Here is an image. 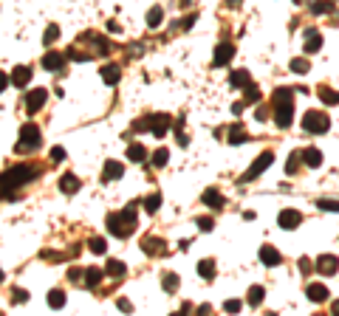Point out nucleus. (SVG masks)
Returning a JSON list of instances; mask_svg holds the SVG:
<instances>
[{
  "instance_id": "obj_1",
  "label": "nucleus",
  "mask_w": 339,
  "mask_h": 316,
  "mask_svg": "<svg viewBox=\"0 0 339 316\" xmlns=\"http://www.w3.org/2000/svg\"><path fill=\"white\" fill-rule=\"evenodd\" d=\"M136 203H130L127 209H122V212H113V215H108V231L113 237H119V240H124V237H130L133 231H136Z\"/></svg>"
},
{
  "instance_id": "obj_2",
  "label": "nucleus",
  "mask_w": 339,
  "mask_h": 316,
  "mask_svg": "<svg viewBox=\"0 0 339 316\" xmlns=\"http://www.w3.org/2000/svg\"><path fill=\"white\" fill-rule=\"evenodd\" d=\"M275 122L280 130L291 127V122H294V91L291 88L275 91Z\"/></svg>"
},
{
  "instance_id": "obj_3",
  "label": "nucleus",
  "mask_w": 339,
  "mask_h": 316,
  "mask_svg": "<svg viewBox=\"0 0 339 316\" xmlns=\"http://www.w3.org/2000/svg\"><path fill=\"white\" fill-rule=\"evenodd\" d=\"M34 175H37L34 167L17 164V167H12V170H6V173H3V187H20V184H29Z\"/></svg>"
},
{
  "instance_id": "obj_4",
  "label": "nucleus",
  "mask_w": 339,
  "mask_h": 316,
  "mask_svg": "<svg viewBox=\"0 0 339 316\" xmlns=\"http://www.w3.org/2000/svg\"><path fill=\"white\" fill-rule=\"evenodd\" d=\"M328 127H331V119L322 110H305V116H303L305 133H328Z\"/></svg>"
},
{
  "instance_id": "obj_5",
  "label": "nucleus",
  "mask_w": 339,
  "mask_h": 316,
  "mask_svg": "<svg viewBox=\"0 0 339 316\" xmlns=\"http://www.w3.org/2000/svg\"><path fill=\"white\" fill-rule=\"evenodd\" d=\"M272 164H275V152H260V155L257 158H254V161H252V167H249V170H246V173H243V178H240V184H249V181H254V178H257V175L260 173H266V170H268V167H272Z\"/></svg>"
},
{
  "instance_id": "obj_6",
  "label": "nucleus",
  "mask_w": 339,
  "mask_h": 316,
  "mask_svg": "<svg viewBox=\"0 0 339 316\" xmlns=\"http://www.w3.org/2000/svg\"><path fill=\"white\" fill-rule=\"evenodd\" d=\"M40 127H37V124H23L20 127V141H17V150L20 152H26V150H37V147H40Z\"/></svg>"
},
{
  "instance_id": "obj_7",
  "label": "nucleus",
  "mask_w": 339,
  "mask_h": 316,
  "mask_svg": "<svg viewBox=\"0 0 339 316\" xmlns=\"http://www.w3.org/2000/svg\"><path fill=\"white\" fill-rule=\"evenodd\" d=\"M142 252H145L147 257H164L167 243L161 240V237H145V240H142Z\"/></svg>"
},
{
  "instance_id": "obj_8",
  "label": "nucleus",
  "mask_w": 339,
  "mask_h": 316,
  "mask_svg": "<svg viewBox=\"0 0 339 316\" xmlns=\"http://www.w3.org/2000/svg\"><path fill=\"white\" fill-rule=\"evenodd\" d=\"M300 223H303V215L297 209H283L280 215H277V226L280 229H297Z\"/></svg>"
},
{
  "instance_id": "obj_9",
  "label": "nucleus",
  "mask_w": 339,
  "mask_h": 316,
  "mask_svg": "<svg viewBox=\"0 0 339 316\" xmlns=\"http://www.w3.org/2000/svg\"><path fill=\"white\" fill-rule=\"evenodd\" d=\"M45 99H48L45 88H34V91H29V96H26V110H29V113L40 110V108L45 105Z\"/></svg>"
},
{
  "instance_id": "obj_10",
  "label": "nucleus",
  "mask_w": 339,
  "mask_h": 316,
  "mask_svg": "<svg viewBox=\"0 0 339 316\" xmlns=\"http://www.w3.org/2000/svg\"><path fill=\"white\" fill-rule=\"evenodd\" d=\"M167 130H170V116H167V113H156V116H150V133H153V136L164 138V136H167Z\"/></svg>"
},
{
  "instance_id": "obj_11",
  "label": "nucleus",
  "mask_w": 339,
  "mask_h": 316,
  "mask_svg": "<svg viewBox=\"0 0 339 316\" xmlns=\"http://www.w3.org/2000/svg\"><path fill=\"white\" fill-rule=\"evenodd\" d=\"M235 57V45L232 43H221L215 48V57H212V65H215V68H224L226 62H229V59Z\"/></svg>"
},
{
  "instance_id": "obj_12",
  "label": "nucleus",
  "mask_w": 339,
  "mask_h": 316,
  "mask_svg": "<svg viewBox=\"0 0 339 316\" xmlns=\"http://www.w3.org/2000/svg\"><path fill=\"white\" fill-rule=\"evenodd\" d=\"M303 45H305V51H308V54H317V51L322 48V34H319L317 29H308L303 34Z\"/></svg>"
},
{
  "instance_id": "obj_13",
  "label": "nucleus",
  "mask_w": 339,
  "mask_h": 316,
  "mask_svg": "<svg viewBox=\"0 0 339 316\" xmlns=\"http://www.w3.org/2000/svg\"><path fill=\"white\" fill-rule=\"evenodd\" d=\"M62 65H65V54H59V51H45V57H43L45 71H59Z\"/></svg>"
},
{
  "instance_id": "obj_14",
  "label": "nucleus",
  "mask_w": 339,
  "mask_h": 316,
  "mask_svg": "<svg viewBox=\"0 0 339 316\" xmlns=\"http://www.w3.org/2000/svg\"><path fill=\"white\" fill-rule=\"evenodd\" d=\"M336 266H339V260L333 257V254H322V257L317 260V271H319V274H325V277L336 274Z\"/></svg>"
},
{
  "instance_id": "obj_15",
  "label": "nucleus",
  "mask_w": 339,
  "mask_h": 316,
  "mask_svg": "<svg viewBox=\"0 0 339 316\" xmlns=\"http://www.w3.org/2000/svg\"><path fill=\"white\" fill-rule=\"evenodd\" d=\"M260 260H263L266 266H280V263H283V254L277 252L275 246H260Z\"/></svg>"
},
{
  "instance_id": "obj_16",
  "label": "nucleus",
  "mask_w": 339,
  "mask_h": 316,
  "mask_svg": "<svg viewBox=\"0 0 339 316\" xmlns=\"http://www.w3.org/2000/svg\"><path fill=\"white\" fill-rule=\"evenodd\" d=\"M12 82H15V88H26L31 82V68L29 65H17L15 71H12Z\"/></svg>"
},
{
  "instance_id": "obj_17",
  "label": "nucleus",
  "mask_w": 339,
  "mask_h": 316,
  "mask_svg": "<svg viewBox=\"0 0 339 316\" xmlns=\"http://www.w3.org/2000/svg\"><path fill=\"white\" fill-rule=\"evenodd\" d=\"M305 296H308L311 302H325L328 299V288H325L322 282H311V285L305 288Z\"/></svg>"
},
{
  "instance_id": "obj_18",
  "label": "nucleus",
  "mask_w": 339,
  "mask_h": 316,
  "mask_svg": "<svg viewBox=\"0 0 339 316\" xmlns=\"http://www.w3.org/2000/svg\"><path fill=\"white\" fill-rule=\"evenodd\" d=\"M59 189H62L65 195H74L77 189H80V178H77L74 173H65L62 178H59Z\"/></svg>"
},
{
  "instance_id": "obj_19",
  "label": "nucleus",
  "mask_w": 339,
  "mask_h": 316,
  "mask_svg": "<svg viewBox=\"0 0 339 316\" xmlns=\"http://www.w3.org/2000/svg\"><path fill=\"white\" fill-rule=\"evenodd\" d=\"M124 175V167L119 164V161H105V173H102V178L105 181H116Z\"/></svg>"
},
{
  "instance_id": "obj_20",
  "label": "nucleus",
  "mask_w": 339,
  "mask_h": 316,
  "mask_svg": "<svg viewBox=\"0 0 339 316\" xmlns=\"http://www.w3.org/2000/svg\"><path fill=\"white\" fill-rule=\"evenodd\" d=\"M99 73H102V79H105L108 85H116V82L122 79V68H119V65H102Z\"/></svg>"
},
{
  "instance_id": "obj_21",
  "label": "nucleus",
  "mask_w": 339,
  "mask_h": 316,
  "mask_svg": "<svg viewBox=\"0 0 339 316\" xmlns=\"http://www.w3.org/2000/svg\"><path fill=\"white\" fill-rule=\"evenodd\" d=\"M229 85L232 88H243L246 91V88L252 85V76H249V71H232L229 73Z\"/></svg>"
},
{
  "instance_id": "obj_22",
  "label": "nucleus",
  "mask_w": 339,
  "mask_h": 316,
  "mask_svg": "<svg viewBox=\"0 0 339 316\" xmlns=\"http://www.w3.org/2000/svg\"><path fill=\"white\" fill-rule=\"evenodd\" d=\"M204 203L210 209H224V195L218 192V189H207L204 192Z\"/></svg>"
},
{
  "instance_id": "obj_23",
  "label": "nucleus",
  "mask_w": 339,
  "mask_h": 316,
  "mask_svg": "<svg viewBox=\"0 0 339 316\" xmlns=\"http://www.w3.org/2000/svg\"><path fill=\"white\" fill-rule=\"evenodd\" d=\"M124 271H127V266H124L122 260H108V266H105V274H110V277H124Z\"/></svg>"
},
{
  "instance_id": "obj_24",
  "label": "nucleus",
  "mask_w": 339,
  "mask_h": 316,
  "mask_svg": "<svg viewBox=\"0 0 339 316\" xmlns=\"http://www.w3.org/2000/svg\"><path fill=\"white\" fill-rule=\"evenodd\" d=\"M266 299V288L263 285H252L249 288V305L252 308H260V302Z\"/></svg>"
},
{
  "instance_id": "obj_25",
  "label": "nucleus",
  "mask_w": 339,
  "mask_h": 316,
  "mask_svg": "<svg viewBox=\"0 0 339 316\" xmlns=\"http://www.w3.org/2000/svg\"><path fill=\"white\" fill-rule=\"evenodd\" d=\"M303 161L308 167H319V164H322V152H319L317 147H308V150L303 152Z\"/></svg>"
},
{
  "instance_id": "obj_26",
  "label": "nucleus",
  "mask_w": 339,
  "mask_h": 316,
  "mask_svg": "<svg viewBox=\"0 0 339 316\" xmlns=\"http://www.w3.org/2000/svg\"><path fill=\"white\" fill-rule=\"evenodd\" d=\"M127 158H130V161H136V164H142V161L147 158V150L142 147V144H130V147H127Z\"/></svg>"
},
{
  "instance_id": "obj_27",
  "label": "nucleus",
  "mask_w": 339,
  "mask_h": 316,
  "mask_svg": "<svg viewBox=\"0 0 339 316\" xmlns=\"http://www.w3.org/2000/svg\"><path fill=\"white\" fill-rule=\"evenodd\" d=\"M198 274H201L204 280H212L215 277V260H201L198 263Z\"/></svg>"
},
{
  "instance_id": "obj_28",
  "label": "nucleus",
  "mask_w": 339,
  "mask_h": 316,
  "mask_svg": "<svg viewBox=\"0 0 339 316\" xmlns=\"http://www.w3.org/2000/svg\"><path fill=\"white\" fill-rule=\"evenodd\" d=\"M243 141H249V136H246V130L240 127V124L229 127V144H243Z\"/></svg>"
},
{
  "instance_id": "obj_29",
  "label": "nucleus",
  "mask_w": 339,
  "mask_h": 316,
  "mask_svg": "<svg viewBox=\"0 0 339 316\" xmlns=\"http://www.w3.org/2000/svg\"><path fill=\"white\" fill-rule=\"evenodd\" d=\"M161 17H164L161 6H153L150 12H147V26H150V29H159V26H161Z\"/></svg>"
},
{
  "instance_id": "obj_30",
  "label": "nucleus",
  "mask_w": 339,
  "mask_h": 316,
  "mask_svg": "<svg viewBox=\"0 0 339 316\" xmlns=\"http://www.w3.org/2000/svg\"><path fill=\"white\" fill-rule=\"evenodd\" d=\"M102 274H105L102 268H88V271H85V285L96 288V285H99V280H102Z\"/></svg>"
},
{
  "instance_id": "obj_31",
  "label": "nucleus",
  "mask_w": 339,
  "mask_h": 316,
  "mask_svg": "<svg viewBox=\"0 0 339 316\" xmlns=\"http://www.w3.org/2000/svg\"><path fill=\"white\" fill-rule=\"evenodd\" d=\"M319 99L325 105H339V91H331V88H319Z\"/></svg>"
},
{
  "instance_id": "obj_32",
  "label": "nucleus",
  "mask_w": 339,
  "mask_h": 316,
  "mask_svg": "<svg viewBox=\"0 0 339 316\" xmlns=\"http://www.w3.org/2000/svg\"><path fill=\"white\" fill-rule=\"evenodd\" d=\"M142 206H145L147 212H159V206H161V195H147L145 201H142Z\"/></svg>"
},
{
  "instance_id": "obj_33",
  "label": "nucleus",
  "mask_w": 339,
  "mask_h": 316,
  "mask_svg": "<svg viewBox=\"0 0 339 316\" xmlns=\"http://www.w3.org/2000/svg\"><path fill=\"white\" fill-rule=\"evenodd\" d=\"M48 305H51V308H62V305H65V294H62V291H57V288L48 291Z\"/></svg>"
},
{
  "instance_id": "obj_34",
  "label": "nucleus",
  "mask_w": 339,
  "mask_h": 316,
  "mask_svg": "<svg viewBox=\"0 0 339 316\" xmlns=\"http://www.w3.org/2000/svg\"><path fill=\"white\" fill-rule=\"evenodd\" d=\"M88 246H91V252H94V254H105V252H108L105 237H91V243H88Z\"/></svg>"
},
{
  "instance_id": "obj_35",
  "label": "nucleus",
  "mask_w": 339,
  "mask_h": 316,
  "mask_svg": "<svg viewBox=\"0 0 339 316\" xmlns=\"http://www.w3.org/2000/svg\"><path fill=\"white\" fill-rule=\"evenodd\" d=\"M317 206L322 209V212H339V201H333V198H319Z\"/></svg>"
},
{
  "instance_id": "obj_36",
  "label": "nucleus",
  "mask_w": 339,
  "mask_h": 316,
  "mask_svg": "<svg viewBox=\"0 0 339 316\" xmlns=\"http://www.w3.org/2000/svg\"><path fill=\"white\" fill-rule=\"evenodd\" d=\"M161 285H164V291H170V294H173L175 288H178V274H164Z\"/></svg>"
},
{
  "instance_id": "obj_37",
  "label": "nucleus",
  "mask_w": 339,
  "mask_h": 316,
  "mask_svg": "<svg viewBox=\"0 0 339 316\" xmlns=\"http://www.w3.org/2000/svg\"><path fill=\"white\" fill-rule=\"evenodd\" d=\"M308 59H303V57H297V59H291V71L294 73H308Z\"/></svg>"
},
{
  "instance_id": "obj_38",
  "label": "nucleus",
  "mask_w": 339,
  "mask_h": 316,
  "mask_svg": "<svg viewBox=\"0 0 339 316\" xmlns=\"http://www.w3.org/2000/svg\"><path fill=\"white\" fill-rule=\"evenodd\" d=\"M300 161H303V152H291L289 164H286V173L294 175V173H297V167H300Z\"/></svg>"
},
{
  "instance_id": "obj_39",
  "label": "nucleus",
  "mask_w": 339,
  "mask_h": 316,
  "mask_svg": "<svg viewBox=\"0 0 339 316\" xmlns=\"http://www.w3.org/2000/svg\"><path fill=\"white\" fill-rule=\"evenodd\" d=\"M167 161H170V152H167V150H156V152H153V164H156V167H167Z\"/></svg>"
},
{
  "instance_id": "obj_40",
  "label": "nucleus",
  "mask_w": 339,
  "mask_h": 316,
  "mask_svg": "<svg viewBox=\"0 0 339 316\" xmlns=\"http://www.w3.org/2000/svg\"><path fill=\"white\" fill-rule=\"evenodd\" d=\"M54 40H59V26H48V29H45V37H43V43H45V45H51V43H54Z\"/></svg>"
},
{
  "instance_id": "obj_41",
  "label": "nucleus",
  "mask_w": 339,
  "mask_h": 316,
  "mask_svg": "<svg viewBox=\"0 0 339 316\" xmlns=\"http://www.w3.org/2000/svg\"><path fill=\"white\" fill-rule=\"evenodd\" d=\"M331 9H333V3H328V0H317V3L311 6V12H314V15H325V12H331Z\"/></svg>"
},
{
  "instance_id": "obj_42",
  "label": "nucleus",
  "mask_w": 339,
  "mask_h": 316,
  "mask_svg": "<svg viewBox=\"0 0 339 316\" xmlns=\"http://www.w3.org/2000/svg\"><path fill=\"white\" fill-rule=\"evenodd\" d=\"M240 308H243V302H240V299H226V302H224V310H226V313H240Z\"/></svg>"
},
{
  "instance_id": "obj_43",
  "label": "nucleus",
  "mask_w": 339,
  "mask_h": 316,
  "mask_svg": "<svg viewBox=\"0 0 339 316\" xmlns=\"http://www.w3.org/2000/svg\"><path fill=\"white\" fill-rule=\"evenodd\" d=\"M26 299H29V294H26L23 288H12V302H15V305H23Z\"/></svg>"
},
{
  "instance_id": "obj_44",
  "label": "nucleus",
  "mask_w": 339,
  "mask_h": 316,
  "mask_svg": "<svg viewBox=\"0 0 339 316\" xmlns=\"http://www.w3.org/2000/svg\"><path fill=\"white\" fill-rule=\"evenodd\" d=\"M246 102H249V105H254V102H260V91L254 85H249L246 88Z\"/></svg>"
},
{
  "instance_id": "obj_45",
  "label": "nucleus",
  "mask_w": 339,
  "mask_h": 316,
  "mask_svg": "<svg viewBox=\"0 0 339 316\" xmlns=\"http://www.w3.org/2000/svg\"><path fill=\"white\" fill-rule=\"evenodd\" d=\"M68 280H71V282L85 280V271H82V268H71V271H68Z\"/></svg>"
},
{
  "instance_id": "obj_46",
  "label": "nucleus",
  "mask_w": 339,
  "mask_h": 316,
  "mask_svg": "<svg viewBox=\"0 0 339 316\" xmlns=\"http://www.w3.org/2000/svg\"><path fill=\"white\" fill-rule=\"evenodd\" d=\"M212 226H215L212 217H198V229H201V231H212Z\"/></svg>"
},
{
  "instance_id": "obj_47",
  "label": "nucleus",
  "mask_w": 339,
  "mask_h": 316,
  "mask_svg": "<svg viewBox=\"0 0 339 316\" xmlns=\"http://www.w3.org/2000/svg\"><path fill=\"white\" fill-rule=\"evenodd\" d=\"M51 161H54V164H57V161H65V150H62V147H54V150H51Z\"/></svg>"
},
{
  "instance_id": "obj_48",
  "label": "nucleus",
  "mask_w": 339,
  "mask_h": 316,
  "mask_svg": "<svg viewBox=\"0 0 339 316\" xmlns=\"http://www.w3.org/2000/svg\"><path fill=\"white\" fill-rule=\"evenodd\" d=\"M300 271H303V274L314 271V263H311V260H308V257H303V260H300Z\"/></svg>"
},
{
  "instance_id": "obj_49",
  "label": "nucleus",
  "mask_w": 339,
  "mask_h": 316,
  "mask_svg": "<svg viewBox=\"0 0 339 316\" xmlns=\"http://www.w3.org/2000/svg\"><path fill=\"white\" fill-rule=\"evenodd\" d=\"M116 305H119V310H127V313H130V310H133V305H130V299H124V296H122V299H119V302H116Z\"/></svg>"
},
{
  "instance_id": "obj_50",
  "label": "nucleus",
  "mask_w": 339,
  "mask_h": 316,
  "mask_svg": "<svg viewBox=\"0 0 339 316\" xmlns=\"http://www.w3.org/2000/svg\"><path fill=\"white\" fill-rule=\"evenodd\" d=\"M195 20H198V15L192 12V15H187V17H184V23H181V26H184V29H189V26H192Z\"/></svg>"
},
{
  "instance_id": "obj_51",
  "label": "nucleus",
  "mask_w": 339,
  "mask_h": 316,
  "mask_svg": "<svg viewBox=\"0 0 339 316\" xmlns=\"http://www.w3.org/2000/svg\"><path fill=\"white\" fill-rule=\"evenodd\" d=\"M254 119H257V122H266V119H268V113H266L263 108H257V110H254Z\"/></svg>"
},
{
  "instance_id": "obj_52",
  "label": "nucleus",
  "mask_w": 339,
  "mask_h": 316,
  "mask_svg": "<svg viewBox=\"0 0 339 316\" xmlns=\"http://www.w3.org/2000/svg\"><path fill=\"white\" fill-rule=\"evenodd\" d=\"M232 113H235V116L243 113V102H235V105H232Z\"/></svg>"
},
{
  "instance_id": "obj_53",
  "label": "nucleus",
  "mask_w": 339,
  "mask_h": 316,
  "mask_svg": "<svg viewBox=\"0 0 339 316\" xmlns=\"http://www.w3.org/2000/svg\"><path fill=\"white\" fill-rule=\"evenodd\" d=\"M175 138H178V144H181V147H187V144H189V138L184 136V133H178V136H175Z\"/></svg>"
},
{
  "instance_id": "obj_54",
  "label": "nucleus",
  "mask_w": 339,
  "mask_h": 316,
  "mask_svg": "<svg viewBox=\"0 0 339 316\" xmlns=\"http://www.w3.org/2000/svg\"><path fill=\"white\" fill-rule=\"evenodd\" d=\"M333 313H339V299H336V302H333Z\"/></svg>"
},
{
  "instance_id": "obj_55",
  "label": "nucleus",
  "mask_w": 339,
  "mask_h": 316,
  "mask_svg": "<svg viewBox=\"0 0 339 316\" xmlns=\"http://www.w3.org/2000/svg\"><path fill=\"white\" fill-rule=\"evenodd\" d=\"M294 3H303V0H294Z\"/></svg>"
}]
</instances>
